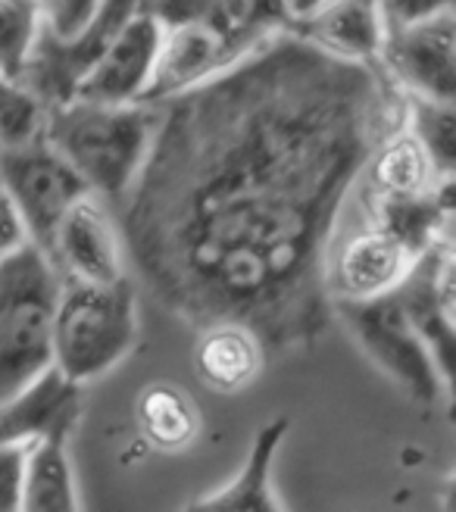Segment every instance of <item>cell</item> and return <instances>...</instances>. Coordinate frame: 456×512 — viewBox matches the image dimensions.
Masks as SVG:
<instances>
[{"mask_svg": "<svg viewBox=\"0 0 456 512\" xmlns=\"http://www.w3.org/2000/svg\"><path fill=\"white\" fill-rule=\"evenodd\" d=\"M125 191V263L194 331L241 322L272 356L332 325L328 253L375 144L403 119L378 63L282 29L235 66L160 100Z\"/></svg>", "mask_w": 456, "mask_h": 512, "instance_id": "1", "label": "cell"}, {"mask_svg": "<svg viewBox=\"0 0 456 512\" xmlns=\"http://www.w3.org/2000/svg\"><path fill=\"white\" fill-rule=\"evenodd\" d=\"M144 7L160 22V54L141 94L144 104L213 79L288 29L278 0H147Z\"/></svg>", "mask_w": 456, "mask_h": 512, "instance_id": "2", "label": "cell"}, {"mask_svg": "<svg viewBox=\"0 0 456 512\" xmlns=\"http://www.w3.org/2000/svg\"><path fill=\"white\" fill-rule=\"evenodd\" d=\"M154 125L157 107L144 100L94 104L72 97L44 110L41 135L75 169L88 194L119 203L147 157Z\"/></svg>", "mask_w": 456, "mask_h": 512, "instance_id": "3", "label": "cell"}, {"mask_svg": "<svg viewBox=\"0 0 456 512\" xmlns=\"http://www.w3.org/2000/svg\"><path fill=\"white\" fill-rule=\"evenodd\" d=\"M138 344V297L129 275L119 281H79L60 275L50 331L54 369L75 388L116 369Z\"/></svg>", "mask_w": 456, "mask_h": 512, "instance_id": "4", "label": "cell"}, {"mask_svg": "<svg viewBox=\"0 0 456 512\" xmlns=\"http://www.w3.org/2000/svg\"><path fill=\"white\" fill-rule=\"evenodd\" d=\"M57 297L60 272L38 244L29 241L0 260V403L54 369Z\"/></svg>", "mask_w": 456, "mask_h": 512, "instance_id": "5", "label": "cell"}, {"mask_svg": "<svg viewBox=\"0 0 456 512\" xmlns=\"http://www.w3.org/2000/svg\"><path fill=\"white\" fill-rule=\"evenodd\" d=\"M332 319L347 328V335L366 353V360L378 372H385L410 400H453L450 384L441 378L432 360V350L416 335L394 291L372 300H332Z\"/></svg>", "mask_w": 456, "mask_h": 512, "instance_id": "6", "label": "cell"}, {"mask_svg": "<svg viewBox=\"0 0 456 512\" xmlns=\"http://www.w3.org/2000/svg\"><path fill=\"white\" fill-rule=\"evenodd\" d=\"M0 182L25 225V235L44 253L60 216L88 194L82 178L41 132L19 144H0Z\"/></svg>", "mask_w": 456, "mask_h": 512, "instance_id": "7", "label": "cell"}, {"mask_svg": "<svg viewBox=\"0 0 456 512\" xmlns=\"http://www.w3.org/2000/svg\"><path fill=\"white\" fill-rule=\"evenodd\" d=\"M378 69L400 91L413 97L456 100V16L453 7L407 22L385 19L378 44Z\"/></svg>", "mask_w": 456, "mask_h": 512, "instance_id": "8", "label": "cell"}, {"mask_svg": "<svg viewBox=\"0 0 456 512\" xmlns=\"http://www.w3.org/2000/svg\"><path fill=\"white\" fill-rule=\"evenodd\" d=\"M144 4L147 0H100L91 22L79 35L66 41L38 25L32 54L22 69L19 85L25 91H32L44 110L66 104V100H72L75 85H79V79L88 72V66L104 54L110 38L119 32V25Z\"/></svg>", "mask_w": 456, "mask_h": 512, "instance_id": "9", "label": "cell"}, {"mask_svg": "<svg viewBox=\"0 0 456 512\" xmlns=\"http://www.w3.org/2000/svg\"><path fill=\"white\" fill-rule=\"evenodd\" d=\"M453 244L450 238L428 247L407 278L394 288L403 313L413 322L416 335L432 350V360L441 378L453 391V353H456V328H453Z\"/></svg>", "mask_w": 456, "mask_h": 512, "instance_id": "10", "label": "cell"}, {"mask_svg": "<svg viewBox=\"0 0 456 512\" xmlns=\"http://www.w3.org/2000/svg\"><path fill=\"white\" fill-rule=\"evenodd\" d=\"M63 278L79 281H119L129 275L119 225L100 207V197L85 194L60 216L47 244Z\"/></svg>", "mask_w": 456, "mask_h": 512, "instance_id": "11", "label": "cell"}, {"mask_svg": "<svg viewBox=\"0 0 456 512\" xmlns=\"http://www.w3.org/2000/svg\"><path fill=\"white\" fill-rule=\"evenodd\" d=\"M160 54V22L147 7L135 10L119 25V32L110 38L88 72L75 85L79 100H94V104H132L141 100L150 72L157 66Z\"/></svg>", "mask_w": 456, "mask_h": 512, "instance_id": "12", "label": "cell"}, {"mask_svg": "<svg viewBox=\"0 0 456 512\" xmlns=\"http://www.w3.org/2000/svg\"><path fill=\"white\" fill-rule=\"evenodd\" d=\"M419 256L385 228L366 225L328 253V294L332 300H372L391 294Z\"/></svg>", "mask_w": 456, "mask_h": 512, "instance_id": "13", "label": "cell"}, {"mask_svg": "<svg viewBox=\"0 0 456 512\" xmlns=\"http://www.w3.org/2000/svg\"><path fill=\"white\" fill-rule=\"evenodd\" d=\"M82 416V397L69 400L44 428H38L22 453V506L29 512H72L79 509L69 441Z\"/></svg>", "mask_w": 456, "mask_h": 512, "instance_id": "14", "label": "cell"}, {"mask_svg": "<svg viewBox=\"0 0 456 512\" xmlns=\"http://www.w3.org/2000/svg\"><path fill=\"white\" fill-rule=\"evenodd\" d=\"M288 428H291L288 416L269 419L257 431V438H253L241 469L225 484H219L216 491L188 503V509L194 512H278V509H285V503H278L272 491V466L288 438Z\"/></svg>", "mask_w": 456, "mask_h": 512, "instance_id": "15", "label": "cell"}, {"mask_svg": "<svg viewBox=\"0 0 456 512\" xmlns=\"http://www.w3.org/2000/svg\"><path fill=\"white\" fill-rule=\"evenodd\" d=\"M269 353L241 322H213L197 331L194 372L216 394H241L263 375Z\"/></svg>", "mask_w": 456, "mask_h": 512, "instance_id": "16", "label": "cell"}, {"mask_svg": "<svg viewBox=\"0 0 456 512\" xmlns=\"http://www.w3.org/2000/svg\"><path fill=\"white\" fill-rule=\"evenodd\" d=\"M360 182L366 185L363 200H388L422 197L441 188L444 182H453V175H441L425 147L416 141V135L400 122L375 144Z\"/></svg>", "mask_w": 456, "mask_h": 512, "instance_id": "17", "label": "cell"}, {"mask_svg": "<svg viewBox=\"0 0 456 512\" xmlns=\"http://www.w3.org/2000/svg\"><path fill=\"white\" fill-rule=\"evenodd\" d=\"M291 32L341 60L375 63L385 32V10L382 0H332Z\"/></svg>", "mask_w": 456, "mask_h": 512, "instance_id": "18", "label": "cell"}, {"mask_svg": "<svg viewBox=\"0 0 456 512\" xmlns=\"http://www.w3.org/2000/svg\"><path fill=\"white\" fill-rule=\"evenodd\" d=\"M135 422L150 447L182 453L200 434V409L182 384L154 381L135 400Z\"/></svg>", "mask_w": 456, "mask_h": 512, "instance_id": "19", "label": "cell"}, {"mask_svg": "<svg viewBox=\"0 0 456 512\" xmlns=\"http://www.w3.org/2000/svg\"><path fill=\"white\" fill-rule=\"evenodd\" d=\"M75 397H79V388L69 384L57 369H47L22 394L0 403V447L29 441Z\"/></svg>", "mask_w": 456, "mask_h": 512, "instance_id": "20", "label": "cell"}, {"mask_svg": "<svg viewBox=\"0 0 456 512\" xmlns=\"http://www.w3.org/2000/svg\"><path fill=\"white\" fill-rule=\"evenodd\" d=\"M403 100V125L416 135V141L432 157L441 175H456V110L444 100H428L400 94Z\"/></svg>", "mask_w": 456, "mask_h": 512, "instance_id": "21", "label": "cell"}, {"mask_svg": "<svg viewBox=\"0 0 456 512\" xmlns=\"http://www.w3.org/2000/svg\"><path fill=\"white\" fill-rule=\"evenodd\" d=\"M38 10L32 0H0V75L19 82L38 35Z\"/></svg>", "mask_w": 456, "mask_h": 512, "instance_id": "22", "label": "cell"}, {"mask_svg": "<svg viewBox=\"0 0 456 512\" xmlns=\"http://www.w3.org/2000/svg\"><path fill=\"white\" fill-rule=\"evenodd\" d=\"M44 107L32 91L0 75V144H19L41 132Z\"/></svg>", "mask_w": 456, "mask_h": 512, "instance_id": "23", "label": "cell"}, {"mask_svg": "<svg viewBox=\"0 0 456 512\" xmlns=\"http://www.w3.org/2000/svg\"><path fill=\"white\" fill-rule=\"evenodd\" d=\"M41 29H47L57 38H75L85 25L91 22V16L97 13L100 0H32Z\"/></svg>", "mask_w": 456, "mask_h": 512, "instance_id": "24", "label": "cell"}, {"mask_svg": "<svg viewBox=\"0 0 456 512\" xmlns=\"http://www.w3.org/2000/svg\"><path fill=\"white\" fill-rule=\"evenodd\" d=\"M22 453L25 441L0 447V512L22 506Z\"/></svg>", "mask_w": 456, "mask_h": 512, "instance_id": "25", "label": "cell"}, {"mask_svg": "<svg viewBox=\"0 0 456 512\" xmlns=\"http://www.w3.org/2000/svg\"><path fill=\"white\" fill-rule=\"evenodd\" d=\"M22 244H29V235H25V225L13 207L4 182H0V260L10 256L13 250H19Z\"/></svg>", "mask_w": 456, "mask_h": 512, "instance_id": "26", "label": "cell"}, {"mask_svg": "<svg viewBox=\"0 0 456 512\" xmlns=\"http://www.w3.org/2000/svg\"><path fill=\"white\" fill-rule=\"evenodd\" d=\"M453 7V0H382L385 19L391 22H407V19H419L428 13H438Z\"/></svg>", "mask_w": 456, "mask_h": 512, "instance_id": "27", "label": "cell"}, {"mask_svg": "<svg viewBox=\"0 0 456 512\" xmlns=\"http://www.w3.org/2000/svg\"><path fill=\"white\" fill-rule=\"evenodd\" d=\"M278 4H282V13L288 19V29H297L300 22L316 16L325 4H332V0H278Z\"/></svg>", "mask_w": 456, "mask_h": 512, "instance_id": "28", "label": "cell"}]
</instances>
